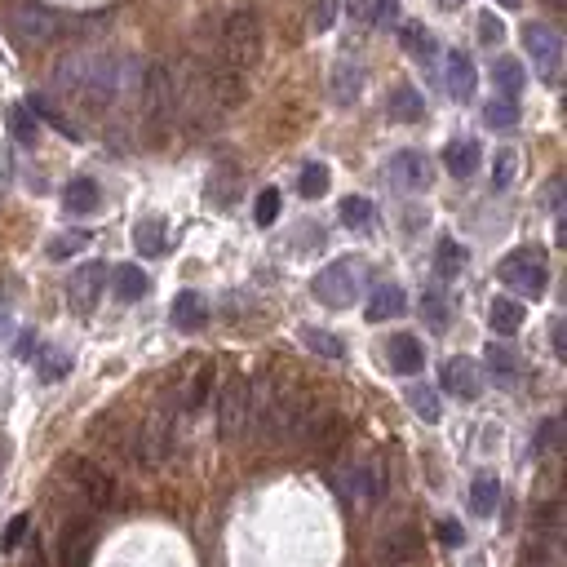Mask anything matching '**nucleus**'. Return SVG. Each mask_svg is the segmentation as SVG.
<instances>
[{
	"label": "nucleus",
	"mask_w": 567,
	"mask_h": 567,
	"mask_svg": "<svg viewBox=\"0 0 567 567\" xmlns=\"http://www.w3.org/2000/svg\"><path fill=\"white\" fill-rule=\"evenodd\" d=\"M302 342L315 350V355H324V359H342L346 355V346L337 342L333 333H324V328H302Z\"/></svg>",
	"instance_id": "nucleus-37"
},
{
	"label": "nucleus",
	"mask_w": 567,
	"mask_h": 567,
	"mask_svg": "<svg viewBox=\"0 0 567 567\" xmlns=\"http://www.w3.org/2000/svg\"><path fill=\"white\" fill-rule=\"evenodd\" d=\"M9 178H14V160H9V151H0V187H9Z\"/></svg>",
	"instance_id": "nucleus-51"
},
{
	"label": "nucleus",
	"mask_w": 567,
	"mask_h": 567,
	"mask_svg": "<svg viewBox=\"0 0 567 567\" xmlns=\"http://www.w3.org/2000/svg\"><path fill=\"white\" fill-rule=\"evenodd\" d=\"M249 71H240V67H231V63H213V67H204V89H209V98H213V107L218 111H235L244 98H249Z\"/></svg>",
	"instance_id": "nucleus-10"
},
{
	"label": "nucleus",
	"mask_w": 567,
	"mask_h": 567,
	"mask_svg": "<svg viewBox=\"0 0 567 567\" xmlns=\"http://www.w3.org/2000/svg\"><path fill=\"white\" fill-rule=\"evenodd\" d=\"M501 5H505V9H514V5H519V0H501Z\"/></svg>",
	"instance_id": "nucleus-55"
},
{
	"label": "nucleus",
	"mask_w": 567,
	"mask_h": 567,
	"mask_svg": "<svg viewBox=\"0 0 567 567\" xmlns=\"http://www.w3.org/2000/svg\"><path fill=\"white\" fill-rule=\"evenodd\" d=\"M63 479L76 488V497L89 505V510H107L111 497H116V479H111L102 466H94V461L85 457H67L63 461Z\"/></svg>",
	"instance_id": "nucleus-5"
},
{
	"label": "nucleus",
	"mask_w": 567,
	"mask_h": 567,
	"mask_svg": "<svg viewBox=\"0 0 567 567\" xmlns=\"http://www.w3.org/2000/svg\"><path fill=\"white\" fill-rule=\"evenodd\" d=\"M342 443H346V421L342 417H319L315 430H311V439H306V448H315L319 457H333Z\"/></svg>",
	"instance_id": "nucleus-22"
},
{
	"label": "nucleus",
	"mask_w": 567,
	"mask_h": 567,
	"mask_svg": "<svg viewBox=\"0 0 567 567\" xmlns=\"http://www.w3.org/2000/svg\"><path fill=\"white\" fill-rule=\"evenodd\" d=\"M9 129H14V138L23 142V147H36L40 142V116L27 102H14V107H9Z\"/></svg>",
	"instance_id": "nucleus-28"
},
{
	"label": "nucleus",
	"mask_w": 567,
	"mask_h": 567,
	"mask_svg": "<svg viewBox=\"0 0 567 567\" xmlns=\"http://www.w3.org/2000/svg\"><path fill=\"white\" fill-rule=\"evenodd\" d=\"M173 435H178V417H173V408L164 404L142 421L138 439H133V457H138V466H164L169 452H173Z\"/></svg>",
	"instance_id": "nucleus-4"
},
{
	"label": "nucleus",
	"mask_w": 567,
	"mask_h": 567,
	"mask_svg": "<svg viewBox=\"0 0 567 567\" xmlns=\"http://www.w3.org/2000/svg\"><path fill=\"white\" fill-rule=\"evenodd\" d=\"M244 426H249V377L231 373L218 390V435L235 439Z\"/></svg>",
	"instance_id": "nucleus-9"
},
{
	"label": "nucleus",
	"mask_w": 567,
	"mask_h": 567,
	"mask_svg": "<svg viewBox=\"0 0 567 567\" xmlns=\"http://www.w3.org/2000/svg\"><path fill=\"white\" fill-rule=\"evenodd\" d=\"M63 200H67L71 213H94L98 200H102V195H98V182H94V178H71V187H67Z\"/></svg>",
	"instance_id": "nucleus-31"
},
{
	"label": "nucleus",
	"mask_w": 567,
	"mask_h": 567,
	"mask_svg": "<svg viewBox=\"0 0 567 567\" xmlns=\"http://www.w3.org/2000/svg\"><path fill=\"white\" fill-rule=\"evenodd\" d=\"M364 280H368L364 262H355V257H337L333 266H324V271L315 275V297L324 306H333V311H342V306H350L359 293H364Z\"/></svg>",
	"instance_id": "nucleus-3"
},
{
	"label": "nucleus",
	"mask_w": 567,
	"mask_h": 567,
	"mask_svg": "<svg viewBox=\"0 0 567 567\" xmlns=\"http://www.w3.org/2000/svg\"><path fill=\"white\" fill-rule=\"evenodd\" d=\"M209 386H213V368H200L191 381V390H187V412H195L204 399H209Z\"/></svg>",
	"instance_id": "nucleus-45"
},
{
	"label": "nucleus",
	"mask_w": 567,
	"mask_h": 567,
	"mask_svg": "<svg viewBox=\"0 0 567 567\" xmlns=\"http://www.w3.org/2000/svg\"><path fill=\"white\" fill-rule=\"evenodd\" d=\"M359 89H364V67L355 63V58H337L333 63V98L342 102V107H350V102L359 98Z\"/></svg>",
	"instance_id": "nucleus-17"
},
{
	"label": "nucleus",
	"mask_w": 567,
	"mask_h": 567,
	"mask_svg": "<svg viewBox=\"0 0 567 567\" xmlns=\"http://www.w3.org/2000/svg\"><path fill=\"white\" fill-rule=\"evenodd\" d=\"M501 36H505L501 18L492 14V9H483V14H479V40H483V45H492V49H497V45H501Z\"/></svg>",
	"instance_id": "nucleus-46"
},
{
	"label": "nucleus",
	"mask_w": 567,
	"mask_h": 567,
	"mask_svg": "<svg viewBox=\"0 0 567 567\" xmlns=\"http://www.w3.org/2000/svg\"><path fill=\"white\" fill-rule=\"evenodd\" d=\"M439 381H443V390H448V395H457V399H479L483 395L479 364L466 359V355L448 359V364H443V373H439Z\"/></svg>",
	"instance_id": "nucleus-13"
},
{
	"label": "nucleus",
	"mask_w": 567,
	"mask_h": 567,
	"mask_svg": "<svg viewBox=\"0 0 567 567\" xmlns=\"http://www.w3.org/2000/svg\"><path fill=\"white\" fill-rule=\"evenodd\" d=\"M297 191H302L306 200H319V195L328 191V169L324 164H306L302 178H297Z\"/></svg>",
	"instance_id": "nucleus-38"
},
{
	"label": "nucleus",
	"mask_w": 567,
	"mask_h": 567,
	"mask_svg": "<svg viewBox=\"0 0 567 567\" xmlns=\"http://www.w3.org/2000/svg\"><path fill=\"white\" fill-rule=\"evenodd\" d=\"M89 244V235L85 231H71V235H58V240H49V257H54V262H67L71 253H80Z\"/></svg>",
	"instance_id": "nucleus-42"
},
{
	"label": "nucleus",
	"mask_w": 567,
	"mask_h": 567,
	"mask_svg": "<svg viewBox=\"0 0 567 567\" xmlns=\"http://www.w3.org/2000/svg\"><path fill=\"white\" fill-rule=\"evenodd\" d=\"M404 306H408L404 288H399V284H377L373 297H368V319H373V324H381V319H395V315H404Z\"/></svg>",
	"instance_id": "nucleus-21"
},
{
	"label": "nucleus",
	"mask_w": 567,
	"mask_h": 567,
	"mask_svg": "<svg viewBox=\"0 0 567 567\" xmlns=\"http://www.w3.org/2000/svg\"><path fill=\"white\" fill-rule=\"evenodd\" d=\"M404 49L412 58H430L435 54V40H430V32L421 23H404Z\"/></svg>",
	"instance_id": "nucleus-40"
},
{
	"label": "nucleus",
	"mask_w": 567,
	"mask_h": 567,
	"mask_svg": "<svg viewBox=\"0 0 567 567\" xmlns=\"http://www.w3.org/2000/svg\"><path fill=\"white\" fill-rule=\"evenodd\" d=\"M488 324H492V333L514 337L523 328V306L514 302V297H497V302H492V311H488Z\"/></svg>",
	"instance_id": "nucleus-26"
},
{
	"label": "nucleus",
	"mask_w": 567,
	"mask_h": 567,
	"mask_svg": "<svg viewBox=\"0 0 567 567\" xmlns=\"http://www.w3.org/2000/svg\"><path fill=\"white\" fill-rule=\"evenodd\" d=\"M169 319H173V328H178V333H200L204 319H209V302H204V293H195V288L178 293V297H173Z\"/></svg>",
	"instance_id": "nucleus-15"
},
{
	"label": "nucleus",
	"mask_w": 567,
	"mask_h": 567,
	"mask_svg": "<svg viewBox=\"0 0 567 567\" xmlns=\"http://www.w3.org/2000/svg\"><path fill=\"white\" fill-rule=\"evenodd\" d=\"M439 541L443 545H461V528L457 523H439Z\"/></svg>",
	"instance_id": "nucleus-50"
},
{
	"label": "nucleus",
	"mask_w": 567,
	"mask_h": 567,
	"mask_svg": "<svg viewBox=\"0 0 567 567\" xmlns=\"http://www.w3.org/2000/svg\"><path fill=\"white\" fill-rule=\"evenodd\" d=\"M333 488H337V497H342L346 505L368 510V505L381 501L386 479H381V466H342V470H333Z\"/></svg>",
	"instance_id": "nucleus-7"
},
{
	"label": "nucleus",
	"mask_w": 567,
	"mask_h": 567,
	"mask_svg": "<svg viewBox=\"0 0 567 567\" xmlns=\"http://www.w3.org/2000/svg\"><path fill=\"white\" fill-rule=\"evenodd\" d=\"M27 514H18L14 523H9V532H5V550H18V545H23V536H27Z\"/></svg>",
	"instance_id": "nucleus-48"
},
{
	"label": "nucleus",
	"mask_w": 567,
	"mask_h": 567,
	"mask_svg": "<svg viewBox=\"0 0 567 567\" xmlns=\"http://www.w3.org/2000/svg\"><path fill=\"white\" fill-rule=\"evenodd\" d=\"M116 297L120 302H138V297H147V288H151V280L142 275V266H116Z\"/></svg>",
	"instance_id": "nucleus-30"
},
{
	"label": "nucleus",
	"mask_w": 567,
	"mask_h": 567,
	"mask_svg": "<svg viewBox=\"0 0 567 567\" xmlns=\"http://www.w3.org/2000/svg\"><path fill=\"white\" fill-rule=\"evenodd\" d=\"M342 222L350 231H368L373 226V200H364V195H346L342 200Z\"/></svg>",
	"instance_id": "nucleus-34"
},
{
	"label": "nucleus",
	"mask_w": 567,
	"mask_h": 567,
	"mask_svg": "<svg viewBox=\"0 0 567 567\" xmlns=\"http://www.w3.org/2000/svg\"><path fill=\"white\" fill-rule=\"evenodd\" d=\"M386 359H390V368H395V373H404V377H412V373H421V368H426V350H421V342L412 333H395V337H390Z\"/></svg>",
	"instance_id": "nucleus-16"
},
{
	"label": "nucleus",
	"mask_w": 567,
	"mask_h": 567,
	"mask_svg": "<svg viewBox=\"0 0 567 567\" xmlns=\"http://www.w3.org/2000/svg\"><path fill=\"white\" fill-rule=\"evenodd\" d=\"M492 80H497L501 98H519L523 85H528V76H523V63H519V58H497V67H492Z\"/></svg>",
	"instance_id": "nucleus-29"
},
{
	"label": "nucleus",
	"mask_w": 567,
	"mask_h": 567,
	"mask_svg": "<svg viewBox=\"0 0 567 567\" xmlns=\"http://www.w3.org/2000/svg\"><path fill=\"white\" fill-rule=\"evenodd\" d=\"M439 5H443V9H461V5H466V0H439Z\"/></svg>",
	"instance_id": "nucleus-54"
},
{
	"label": "nucleus",
	"mask_w": 567,
	"mask_h": 567,
	"mask_svg": "<svg viewBox=\"0 0 567 567\" xmlns=\"http://www.w3.org/2000/svg\"><path fill=\"white\" fill-rule=\"evenodd\" d=\"M408 404H412V412H417V417H426V421H439V395L430 386H412L408 390Z\"/></svg>",
	"instance_id": "nucleus-39"
},
{
	"label": "nucleus",
	"mask_w": 567,
	"mask_h": 567,
	"mask_svg": "<svg viewBox=\"0 0 567 567\" xmlns=\"http://www.w3.org/2000/svg\"><path fill=\"white\" fill-rule=\"evenodd\" d=\"M483 120H488V129H514L519 125V107H514V98H492Z\"/></svg>",
	"instance_id": "nucleus-36"
},
{
	"label": "nucleus",
	"mask_w": 567,
	"mask_h": 567,
	"mask_svg": "<svg viewBox=\"0 0 567 567\" xmlns=\"http://www.w3.org/2000/svg\"><path fill=\"white\" fill-rule=\"evenodd\" d=\"M133 244H138L142 257H160L169 249V226H164V218H142L133 226Z\"/></svg>",
	"instance_id": "nucleus-24"
},
{
	"label": "nucleus",
	"mask_w": 567,
	"mask_h": 567,
	"mask_svg": "<svg viewBox=\"0 0 567 567\" xmlns=\"http://www.w3.org/2000/svg\"><path fill=\"white\" fill-rule=\"evenodd\" d=\"M373 23L377 27L399 23V0H377V5H373Z\"/></svg>",
	"instance_id": "nucleus-47"
},
{
	"label": "nucleus",
	"mask_w": 567,
	"mask_h": 567,
	"mask_svg": "<svg viewBox=\"0 0 567 567\" xmlns=\"http://www.w3.org/2000/svg\"><path fill=\"white\" fill-rule=\"evenodd\" d=\"M554 430H559V421H545V426H541V448H550V443H554Z\"/></svg>",
	"instance_id": "nucleus-52"
},
{
	"label": "nucleus",
	"mask_w": 567,
	"mask_h": 567,
	"mask_svg": "<svg viewBox=\"0 0 567 567\" xmlns=\"http://www.w3.org/2000/svg\"><path fill=\"white\" fill-rule=\"evenodd\" d=\"M222 45H218V58L240 71L257 67V58H262V18H257V9L240 5L231 9V14L222 18Z\"/></svg>",
	"instance_id": "nucleus-1"
},
{
	"label": "nucleus",
	"mask_w": 567,
	"mask_h": 567,
	"mask_svg": "<svg viewBox=\"0 0 567 567\" xmlns=\"http://www.w3.org/2000/svg\"><path fill=\"white\" fill-rule=\"evenodd\" d=\"M253 218H257V226H271L275 218H280V191H275V187H266L262 195H257V204H253Z\"/></svg>",
	"instance_id": "nucleus-43"
},
{
	"label": "nucleus",
	"mask_w": 567,
	"mask_h": 567,
	"mask_svg": "<svg viewBox=\"0 0 567 567\" xmlns=\"http://www.w3.org/2000/svg\"><path fill=\"white\" fill-rule=\"evenodd\" d=\"M550 337H554V355H563V319L554 324V333H550Z\"/></svg>",
	"instance_id": "nucleus-53"
},
{
	"label": "nucleus",
	"mask_w": 567,
	"mask_h": 567,
	"mask_svg": "<svg viewBox=\"0 0 567 567\" xmlns=\"http://www.w3.org/2000/svg\"><path fill=\"white\" fill-rule=\"evenodd\" d=\"M497 501H501V483H497V474H479V479L470 483V510L479 514V519H488V514L497 510Z\"/></svg>",
	"instance_id": "nucleus-27"
},
{
	"label": "nucleus",
	"mask_w": 567,
	"mask_h": 567,
	"mask_svg": "<svg viewBox=\"0 0 567 567\" xmlns=\"http://www.w3.org/2000/svg\"><path fill=\"white\" fill-rule=\"evenodd\" d=\"M142 120L147 129L164 138L173 125H178V85H173V67L169 63H151L142 71Z\"/></svg>",
	"instance_id": "nucleus-2"
},
{
	"label": "nucleus",
	"mask_w": 567,
	"mask_h": 567,
	"mask_svg": "<svg viewBox=\"0 0 567 567\" xmlns=\"http://www.w3.org/2000/svg\"><path fill=\"white\" fill-rule=\"evenodd\" d=\"M333 9H337V0H319V9H315V27H319V32L333 27Z\"/></svg>",
	"instance_id": "nucleus-49"
},
{
	"label": "nucleus",
	"mask_w": 567,
	"mask_h": 567,
	"mask_svg": "<svg viewBox=\"0 0 567 567\" xmlns=\"http://www.w3.org/2000/svg\"><path fill=\"white\" fill-rule=\"evenodd\" d=\"M461 266H466V249H461L457 240H439L435 249V271L443 280H452V275H461Z\"/></svg>",
	"instance_id": "nucleus-33"
},
{
	"label": "nucleus",
	"mask_w": 567,
	"mask_h": 567,
	"mask_svg": "<svg viewBox=\"0 0 567 567\" xmlns=\"http://www.w3.org/2000/svg\"><path fill=\"white\" fill-rule=\"evenodd\" d=\"M386 116L395 120V125H417V120L426 116V102H421V94L412 85H399L386 102Z\"/></svg>",
	"instance_id": "nucleus-20"
},
{
	"label": "nucleus",
	"mask_w": 567,
	"mask_h": 567,
	"mask_svg": "<svg viewBox=\"0 0 567 567\" xmlns=\"http://www.w3.org/2000/svg\"><path fill=\"white\" fill-rule=\"evenodd\" d=\"M386 182L395 191H408V195L426 191L430 187V160L421 156V151H399V156H390V164H386Z\"/></svg>",
	"instance_id": "nucleus-12"
},
{
	"label": "nucleus",
	"mask_w": 567,
	"mask_h": 567,
	"mask_svg": "<svg viewBox=\"0 0 567 567\" xmlns=\"http://www.w3.org/2000/svg\"><path fill=\"white\" fill-rule=\"evenodd\" d=\"M67 368H71V355H67V350H58V346H45L36 355V377L40 381H63Z\"/></svg>",
	"instance_id": "nucleus-32"
},
{
	"label": "nucleus",
	"mask_w": 567,
	"mask_h": 567,
	"mask_svg": "<svg viewBox=\"0 0 567 567\" xmlns=\"http://www.w3.org/2000/svg\"><path fill=\"white\" fill-rule=\"evenodd\" d=\"M421 319H426L435 333H448V302L439 293H426L421 297Z\"/></svg>",
	"instance_id": "nucleus-41"
},
{
	"label": "nucleus",
	"mask_w": 567,
	"mask_h": 567,
	"mask_svg": "<svg viewBox=\"0 0 567 567\" xmlns=\"http://www.w3.org/2000/svg\"><path fill=\"white\" fill-rule=\"evenodd\" d=\"M523 45L532 54V67L541 80H554L559 76V58H563V36L545 23H528L523 27Z\"/></svg>",
	"instance_id": "nucleus-11"
},
{
	"label": "nucleus",
	"mask_w": 567,
	"mask_h": 567,
	"mask_svg": "<svg viewBox=\"0 0 567 567\" xmlns=\"http://www.w3.org/2000/svg\"><path fill=\"white\" fill-rule=\"evenodd\" d=\"M102 280H107V266H102V262L80 266V271L71 275V284H67L71 311H94V302H98V293H102Z\"/></svg>",
	"instance_id": "nucleus-14"
},
{
	"label": "nucleus",
	"mask_w": 567,
	"mask_h": 567,
	"mask_svg": "<svg viewBox=\"0 0 567 567\" xmlns=\"http://www.w3.org/2000/svg\"><path fill=\"white\" fill-rule=\"evenodd\" d=\"M474 85H479V76H474V63L470 54H448V94L457 102H470L474 98Z\"/></svg>",
	"instance_id": "nucleus-19"
},
{
	"label": "nucleus",
	"mask_w": 567,
	"mask_h": 567,
	"mask_svg": "<svg viewBox=\"0 0 567 567\" xmlns=\"http://www.w3.org/2000/svg\"><path fill=\"white\" fill-rule=\"evenodd\" d=\"M514 169H519V160H514V151H497V164H492V187L505 191L514 182Z\"/></svg>",
	"instance_id": "nucleus-44"
},
{
	"label": "nucleus",
	"mask_w": 567,
	"mask_h": 567,
	"mask_svg": "<svg viewBox=\"0 0 567 567\" xmlns=\"http://www.w3.org/2000/svg\"><path fill=\"white\" fill-rule=\"evenodd\" d=\"M501 280L514 288V293H523V297H541L545 293V257L541 249H519V253H510L501 262Z\"/></svg>",
	"instance_id": "nucleus-8"
},
{
	"label": "nucleus",
	"mask_w": 567,
	"mask_h": 567,
	"mask_svg": "<svg viewBox=\"0 0 567 567\" xmlns=\"http://www.w3.org/2000/svg\"><path fill=\"white\" fill-rule=\"evenodd\" d=\"M417 550H421V536L412 532V528H399V532H390L386 541L377 545V559L386 563V567H404Z\"/></svg>",
	"instance_id": "nucleus-18"
},
{
	"label": "nucleus",
	"mask_w": 567,
	"mask_h": 567,
	"mask_svg": "<svg viewBox=\"0 0 567 567\" xmlns=\"http://www.w3.org/2000/svg\"><path fill=\"white\" fill-rule=\"evenodd\" d=\"M488 368H492V377H497V381H505V386L519 381V359H514V350H505L497 342L488 346Z\"/></svg>",
	"instance_id": "nucleus-35"
},
{
	"label": "nucleus",
	"mask_w": 567,
	"mask_h": 567,
	"mask_svg": "<svg viewBox=\"0 0 567 567\" xmlns=\"http://www.w3.org/2000/svg\"><path fill=\"white\" fill-rule=\"evenodd\" d=\"M443 164H448L452 178H470V173L479 169V142H470V138L448 142V151H443Z\"/></svg>",
	"instance_id": "nucleus-25"
},
{
	"label": "nucleus",
	"mask_w": 567,
	"mask_h": 567,
	"mask_svg": "<svg viewBox=\"0 0 567 567\" xmlns=\"http://www.w3.org/2000/svg\"><path fill=\"white\" fill-rule=\"evenodd\" d=\"M9 32H14L18 45H49V40L63 32V23H58V14L45 9L40 0H18V5L9 9Z\"/></svg>",
	"instance_id": "nucleus-6"
},
{
	"label": "nucleus",
	"mask_w": 567,
	"mask_h": 567,
	"mask_svg": "<svg viewBox=\"0 0 567 567\" xmlns=\"http://www.w3.org/2000/svg\"><path fill=\"white\" fill-rule=\"evenodd\" d=\"M89 545H94V523H89V519L67 523V528H63V559H67V567H80V563H85Z\"/></svg>",
	"instance_id": "nucleus-23"
},
{
	"label": "nucleus",
	"mask_w": 567,
	"mask_h": 567,
	"mask_svg": "<svg viewBox=\"0 0 567 567\" xmlns=\"http://www.w3.org/2000/svg\"><path fill=\"white\" fill-rule=\"evenodd\" d=\"M550 5H563V0H550Z\"/></svg>",
	"instance_id": "nucleus-56"
}]
</instances>
